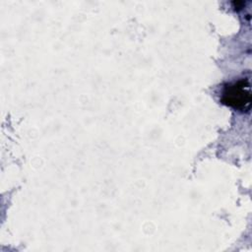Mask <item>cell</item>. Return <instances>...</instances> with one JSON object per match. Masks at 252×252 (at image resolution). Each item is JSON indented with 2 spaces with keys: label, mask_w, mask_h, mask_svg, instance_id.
I'll return each mask as SVG.
<instances>
[{
  "label": "cell",
  "mask_w": 252,
  "mask_h": 252,
  "mask_svg": "<svg viewBox=\"0 0 252 252\" xmlns=\"http://www.w3.org/2000/svg\"><path fill=\"white\" fill-rule=\"evenodd\" d=\"M221 101L233 108L244 110L250 107L251 91L249 80H239L224 87Z\"/></svg>",
  "instance_id": "obj_1"
}]
</instances>
